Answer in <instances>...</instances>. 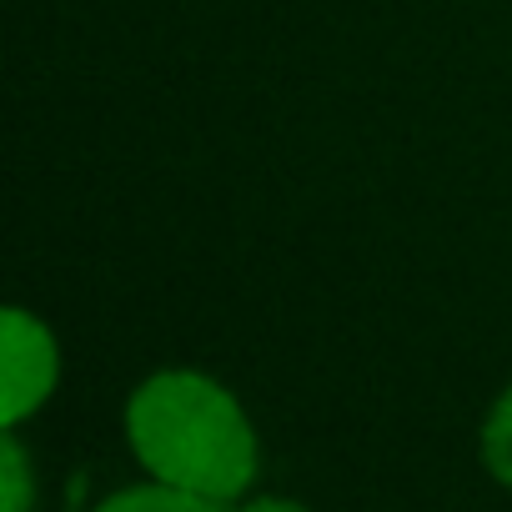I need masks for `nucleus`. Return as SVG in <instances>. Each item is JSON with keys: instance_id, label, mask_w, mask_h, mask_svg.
<instances>
[{"instance_id": "nucleus-2", "label": "nucleus", "mask_w": 512, "mask_h": 512, "mask_svg": "<svg viewBox=\"0 0 512 512\" xmlns=\"http://www.w3.org/2000/svg\"><path fill=\"white\" fill-rule=\"evenodd\" d=\"M56 367H61V357H56L51 332L31 312L11 307L6 312V397H0V417H6V427H16L26 412H36L51 397Z\"/></svg>"}, {"instance_id": "nucleus-3", "label": "nucleus", "mask_w": 512, "mask_h": 512, "mask_svg": "<svg viewBox=\"0 0 512 512\" xmlns=\"http://www.w3.org/2000/svg\"><path fill=\"white\" fill-rule=\"evenodd\" d=\"M96 512H226V507L211 502V497H196V492H181V487L156 482V487L116 492V497H106Z\"/></svg>"}, {"instance_id": "nucleus-5", "label": "nucleus", "mask_w": 512, "mask_h": 512, "mask_svg": "<svg viewBox=\"0 0 512 512\" xmlns=\"http://www.w3.org/2000/svg\"><path fill=\"white\" fill-rule=\"evenodd\" d=\"M0 462H6V512H26L31 507V472H26V452L16 437L0 442Z\"/></svg>"}, {"instance_id": "nucleus-4", "label": "nucleus", "mask_w": 512, "mask_h": 512, "mask_svg": "<svg viewBox=\"0 0 512 512\" xmlns=\"http://www.w3.org/2000/svg\"><path fill=\"white\" fill-rule=\"evenodd\" d=\"M482 457H487L492 477L512 487V387L497 397V407H492V417L482 427Z\"/></svg>"}, {"instance_id": "nucleus-6", "label": "nucleus", "mask_w": 512, "mask_h": 512, "mask_svg": "<svg viewBox=\"0 0 512 512\" xmlns=\"http://www.w3.org/2000/svg\"><path fill=\"white\" fill-rule=\"evenodd\" d=\"M241 512H307L302 502H287V497H256V502H246Z\"/></svg>"}, {"instance_id": "nucleus-1", "label": "nucleus", "mask_w": 512, "mask_h": 512, "mask_svg": "<svg viewBox=\"0 0 512 512\" xmlns=\"http://www.w3.org/2000/svg\"><path fill=\"white\" fill-rule=\"evenodd\" d=\"M126 432L146 472L166 487L226 502L256 477V432L241 402L201 372H156L126 407Z\"/></svg>"}]
</instances>
